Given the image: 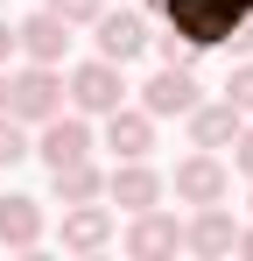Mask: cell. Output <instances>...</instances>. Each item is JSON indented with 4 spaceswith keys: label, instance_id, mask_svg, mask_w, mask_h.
<instances>
[{
    "label": "cell",
    "instance_id": "obj_1",
    "mask_svg": "<svg viewBox=\"0 0 253 261\" xmlns=\"http://www.w3.org/2000/svg\"><path fill=\"white\" fill-rule=\"evenodd\" d=\"M162 21L197 49H239L253 57V0H162Z\"/></svg>",
    "mask_w": 253,
    "mask_h": 261
},
{
    "label": "cell",
    "instance_id": "obj_2",
    "mask_svg": "<svg viewBox=\"0 0 253 261\" xmlns=\"http://www.w3.org/2000/svg\"><path fill=\"white\" fill-rule=\"evenodd\" d=\"M126 99H134V85H126V64L84 57V64H71V71H64V106H71V113H84V120L113 113V106H126Z\"/></svg>",
    "mask_w": 253,
    "mask_h": 261
},
{
    "label": "cell",
    "instance_id": "obj_3",
    "mask_svg": "<svg viewBox=\"0 0 253 261\" xmlns=\"http://www.w3.org/2000/svg\"><path fill=\"white\" fill-rule=\"evenodd\" d=\"M7 113L14 120H28V127H42L49 113H64V64H14L7 71Z\"/></svg>",
    "mask_w": 253,
    "mask_h": 261
},
{
    "label": "cell",
    "instance_id": "obj_4",
    "mask_svg": "<svg viewBox=\"0 0 253 261\" xmlns=\"http://www.w3.org/2000/svg\"><path fill=\"white\" fill-rule=\"evenodd\" d=\"M169 191H176V205H225L232 198V163L218 155V148H190L176 176H162Z\"/></svg>",
    "mask_w": 253,
    "mask_h": 261
},
{
    "label": "cell",
    "instance_id": "obj_5",
    "mask_svg": "<svg viewBox=\"0 0 253 261\" xmlns=\"http://www.w3.org/2000/svg\"><path fill=\"white\" fill-rule=\"evenodd\" d=\"M91 148H99V127H91L84 113H71V106H64V113H49V120L36 127V141H28V155H36L42 170H64V163L91 155Z\"/></svg>",
    "mask_w": 253,
    "mask_h": 261
},
{
    "label": "cell",
    "instance_id": "obj_6",
    "mask_svg": "<svg viewBox=\"0 0 253 261\" xmlns=\"http://www.w3.org/2000/svg\"><path fill=\"white\" fill-rule=\"evenodd\" d=\"M148 14L141 7H99V21H91V57H106V64H134V57H148Z\"/></svg>",
    "mask_w": 253,
    "mask_h": 261
},
{
    "label": "cell",
    "instance_id": "obj_7",
    "mask_svg": "<svg viewBox=\"0 0 253 261\" xmlns=\"http://www.w3.org/2000/svg\"><path fill=\"white\" fill-rule=\"evenodd\" d=\"M134 261H169V254H183V219L162 212V205H148V212H126V226L113 233Z\"/></svg>",
    "mask_w": 253,
    "mask_h": 261
},
{
    "label": "cell",
    "instance_id": "obj_8",
    "mask_svg": "<svg viewBox=\"0 0 253 261\" xmlns=\"http://www.w3.org/2000/svg\"><path fill=\"white\" fill-rule=\"evenodd\" d=\"M155 113L148 106H113V113H99V148H113V163H134V155H155Z\"/></svg>",
    "mask_w": 253,
    "mask_h": 261
},
{
    "label": "cell",
    "instance_id": "obj_9",
    "mask_svg": "<svg viewBox=\"0 0 253 261\" xmlns=\"http://www.w3.org/2000/svg\"><path fill=\"white\" fill-rule=\"evenodd\" d=\"M113 233H120V219H113V205L84 198V205H64V226H56V247H64V254H106V247H113Z\"/></svg>",
    "mask_w": 253,
    "mask_h": 261
},
{
    "label": "cell",
    "instance_id": "obj_10",
    "mask_svg": "<svg viewBox=\"0 0 253 261\" xmlns=\"http://www.w3.org/2000/svg\"><path fill=\"white\" fill-rule=\"evenodd\" d=\"M197 99H204V85H197V71H190V64H155V78L141 85L134 106H148L155 120H183Z\"/></svg>",
    "mask_w": 253,
    "mask_h": 261
},
{
    "label": "cell",
    "instance_id": "obj_11",
    "mask_svg": "<svg viewBox=\"0 0 253 261\" xmlns=\"http://www.w3.org/2000/svg\"><path fill=\"white\" fill-rule=\"evenodd\" d=\"M14 57H28V64H71V21L49 14V7L21 14L14 21Z\"/></svg>",
    "mask_w": 253,
    "mask_h": 261
},
{
    "label": "cell",
    "instance_id": "obj_12",
    "mask_svg": "<svg viewBox=\"0 0 253 261\" xmlns=\"http://www.w3.org/2000/svg\"><path fill=\"white\" fill-rule=\"evenodd\" d=\"M106 198H113L120 212H148V205L169 198V184H162V170H155L148 155H134V163H113V170H106Z\"/></svg>",
    "mask_w": 253,
    "mask_h": 261
},
{
    "label": "cell",
    "instance_id": "obj_13",
    "mask_svg": "<svg viewBox=\"0 0 253 261\" xmlns=\"http://www.w3.org/2000/svg\"><path fill=\"white\" fill-rule=\"evenodd\" d=\"M232 240H239V219L225 212V205H190V219H183V254L225 261V254H232Z\"/></svg>",
    "mask_w": 253,
    "mask_h": 261
},
{
    "label": "cell",
    "instance_id": "obj_14",
    "mask_svg": "<svg viewBox=\"0 0 253 261\" xmlns=\"http://www.w3.org/2000/svg\"><path fill=\"white\" fill-rule=\"evenodd\" d=\"M42 233H49V212H42V198H28V191H7L0 198V247L7 254H36Z\"/></svg>",
    "mask_w": 253,
    "mask_h": 261
},
{
    "label": "cell",
    "instance_id": "obj_15",
    "mask_svg": "<svg viewBox=\"0 0 253 261\" xmlns=\"http://www.w3.org/2000/svg\"><path fill=\"white\" fill-rule=\"evenodd\" d=\"M239 120H246V113H239L232 99H197V106L183 113V127H190V148H218V155L232 148V134H239Z\"/></svg>",
    "mask_w": 253,
    "mask_h": 261
},
{
    "label": "cell",
    "instance_id": "obj_16",
    "mask_svg": "<svg viewBox=\"0 0 253 261\" xmlns=\"http://www.w3.org/2000/svg\"><path fill=\"white\" fill-rule=\"evenodd\" d=\"M49 198L56 205H84V198H106V170L78 155V163H64V170H49Z\"/></svg>",
    "mask_w": 253,
    "mask_h": 261
},
{
    "label": "cell",
    "instance_id": "obj_17",
    "mask_svg": "<svg viewBox=\"0 0 253 261\" xmlns=\"http://www.w3.org/2000/svg\"><path fill=\"white\" fill-rule=\"evenodd\" d=\"M28 141H36V127H28V120H14V113L0 106V170L28 163Z\"/></svg>",
    "mask_w": 253,
    "mask_h": 261
},
{
    "label": "cell",
    "instance_id": "obj_18",
    "mask_svg": "<svg viewBox=\"0 0 253 261\" xmlns=\"http://www.w3.org/2000/svg\"><path fill=\"white\" fill-rule=\"evenodd\" d=\"M218 99H232L239 113H253V57H246V64H232V78H225V92H218Z\"/></svg>",
    "mask_w": 253,
    "mask_h": 261
},
{
    "label": "cell",
    "instance_id": "obj_19",
    "mask_svg": "<svg viewBox=\"0 0 253 261\" xmlns=\"http://www.w3.org/2000/svg\"><path fill=\"white\" fill-rule=\"evenodd\" d=\"M42 7H49V14H64V21H71V29H91V21H99V7H106V0H42Z\"/></svg>",
    "mask_w": 253,
    "mask_h": 261
},
{
    "label": "cell",
    "instance_id": "obj_20",
    "mask_svg": "<svg viewBox=\"0 0 253 261\" xmlns=\"http://www.w3.org/2000/svg\"><path fill=\"white\" fill-rule=\"evenodd\" d=\"M148 49H155V64H197V49L183 43L176 29H169V36H148Z\"/></svg>",
    "mask_w": 253,
    "mask_h": 261
},
{
    "label": "cell",
    "instance_id": "obj_21",
    "mask_svg": "<svg viewBox=\"0 0 253 261\" xmlns=\"http://www.w3.org/2000/svg\"><path fill=\"white\" fill-rule=\"evenodd\" d=\"M232 170H239V176H253V113L239 120V134H232Z\"/></svg>",
    "mask_w": 253,
    "mask_h": 261
},
{
    "label": "cell",
    "instance_id": "obj_22",
    "mask_svg": "<svg viewBox=\"0 0 253 261\" xmlns=\"http://www.w3.org/2000/svg\"><path fill=\"white\" fill-rule=\"evenodd\" d=\"M0 64H14V21L0 14Z\"/></svg>",
    "mask_w": 253,
    "mask_h": 261
},
{
    "label": "cell",
    "instance_id": "obj_23",
    "mask_svg": "<svg viewBox=\"0 0 253 261\" xmlns=\"http://www.w3.org/2000/svg\"><path fill=\"white\" fill-rule=\"evenodd\" d=\"M232 254H239V261H253V219L239 226V240H232Z\"/></svg>",
    "mask_w": 253,
    "mask_h": 261
},
{
    "label": "cell",
    "instance_id": "obj_24",
    "mask_svg": "<svg viewBox=\"0 0 253 261\" xmlns=\"http://www.w3.org/2000/svg\"><path fill=\"white\" fill-rule=\"evenodd\" d=\"M0 106H7V64H0Z\"/></svg>",
    "mask_w": 253,
    "mask_h": 261
},
{
    "label": "cell",
    "instance_id": "obj_25",
    "mask_svg": "<svg viewBox=\"0 0 253 261\" xmlns=\"http://www.w3.org/2000/svg\"><path fill=\"white\" fill-rule=\"evenodd\" d=\"M246 212H253V176H246Z\"/></svg>",
    "mask_w": 253,
    "mask_h": 261
}]
</instances>
